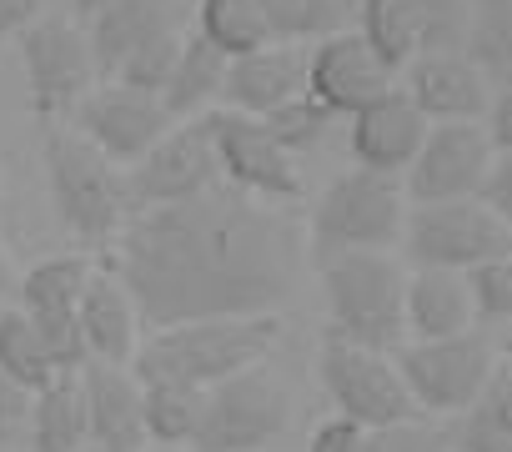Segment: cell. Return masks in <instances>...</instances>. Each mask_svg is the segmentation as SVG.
I'll return each mask as SVG.
<instances>
[{
    "mask_svg": "<svg viewBox=\"0 0 512 452\" xmlns=\"http://www.w3.org/2000/svg\"><path fill=\"white\" fill-rule=\"evenodd\" d=\"M472 61L487 71L492 91H512V0H472Z\"/></svg>",
    "mask_w": 512,
    "mask_h": 452,
    "instance_id": "32",
    "label": "cell"
},
{
    "mask_svg": "<svg viewBox=\"0 0 512 452\" xmlns=\"http://www.w3.org/2000/svg\"><path fill=\"white\" fill-rule=\"evenodd\" d=\"M392 357H397V372H402L417 412H432V417H462L497 382V357L482 332L402 342Z\"/></svg>",
    "mask_w": 512,
    "mask_h": 452,
    "instance_id": "9",
    "label": "cell"
},
{
    "mask_svg": "<svg viewBox=\"0 0 512 452\" xmlns=\"http://www.w3.org/2000/svg\"><path fill=\"white\" fill-rule=\"evenodd\" d=\"M26 417H31V392L0 372V447L16 452V442L26 437Z\"/></svg>",
    "mask_w": 512,
    "mask_h": 452,
    "instance_id": "38",
    "label": "cell"
},
{
    "mask_svg": "<svg viewBox=\"0 0 512 452\" xmlns=\"http://www.w3.org/2000/svg\"><path fill=\"white\" fill-rule=\"evenodd\" d=\"M41 166H46V191L61 226L81 247L111 252L131 221L126 171L111 166L81 131H56V126L41 141Z\"/></svg>",
    "mask_w": 512,
    "mask_h": 452,
    "instance_id": "3",
    "label": "cell"
},
{
    "mask_svg": "<svg viewBox=\"0 0 512 452\" xmlns=\"http://www.w3.org/2000/svg\"><path fill=\"white\" fill-rule=\"evenodd\" d=\"M76 332H81L86 362H106V367H131L141 342H146V322H141L126 282L106 262H96V277H91V287L81 297Z\"/></svg>",
    "mask_w": 512,
    "mask_h": 452,
    "instance_id": "20",
    "label": "cell"
},
{
    "mask_svg": "<svg viewBox=\"0 0 512 452\" xmlns=\"http://www.w3.org/2000/svg\"><path fill=\"white\" fill-rule=\"evenodd\" d=\"M492 136L482 121H437L427 126V141L417 161L402 171L407 201H462L482 196V181L492 171Z\"/></svg>",
    "mask_w": 512,
    "mask_h": 452,
    "instance_id": "13",
    "label": "cell"
},
{
    "mask_svg": "<svg viewBox=\"0 0 512 452\" xmlns=\"http://www.w3.org/2000/svg\"><path fill=\"white\" fill-rule=\"evenodd\" d=\"M357 452H452V432L412 417V422H392V427H367Z\"/></svg>",
    "mask_w": 512,
    "mask_h": 452,
    "instance_id": "36",
    "label": "cell"
},
{
    "mask_svg": "<svg viewBox=\"0 0 512 452\" xmlns=\"http://www.w3.org/2000/svg\"><path fill=\"white\" fill-rule=\"evenodd\" d=\"M106 6H116V0H71V11H76V21H91V16H101Z\"/></svg>",
    "mask_w": 512,
    "mask_h": 452,
    "instance_id": "44",
    "label": "cell"
},
{
    "mask_svg": "<svg viewBox=\"0 0 512 452\" xmlns=\"http://www.w3.org/2000/svg\"><path fill=\"white\" fill-rule=\"evenodd\" d=\"M0 452H11V447H0Z\"/></svg>",
    "mask_w": 512,
    "mask_h": 452,
    "instance_id": "48",
    "label": "cell"
},
{
    "mask_svg": "<svg viewBox=\"0 0 512 452\" xmlns=\"http://www.w3.org/2000/svg\"><path fill=\"white\" fill-rule=\"evenodd\" d=\"M327 332L372 352H397L407 342V272L392 252H347L317 262Z\"/></svg>",
    "mask_w": 512,
    "mask_h": 452,
    "instance_id": "4",
    "label": "cell"
},
{
    "mask_svg": "<svg viewBox=\"0 0 512 452\" xmlns=\"http://www.w3.org/2000/svg\"><path fill=\"white\" fill-rule=\"evenodd\" d=\"M282 342V317H211V322H181L146 332L131 372L141 382H186V387H216L246 367H262L272 347Z\"/></svg>",
    "mask_w": 512,
    "mask_h": 452,
    "instance_id": "2",
    "label": "cell"
},
{
    "mask_svg": "<svg viewBox=\"0 0 512 452\" xmlns=\"http://www.w3.org/2000/svg\"><path fill=\"white\" fill-rule=\"evenodd\" d=\"M292 402L287 387L262 367H246L216 387H206L201 402V427L191 437V452H262L287 432Z\"/></svg>",
    "mask_w": 512,
    "mask_h": 452,
    "instance_id": "10",
    "label": "cell"
},
{
    "mask_svg": "<svg viewBox=\"0 0 512 452\" xmlns=\"http://www.w3.org/2000/svg\"><path fill=\"white\" fill-rule=\"evenodd\" d=\"M302 91H307V51L272 41V46H262V51H251V56L226 66L221 106L262 121V116L282 111L287 101H297Z\"/></svg>",
    "mask_w": 512,
    "mask_h": 452,
    "instance_id": "22",
    "label": "cell"
},
{
    "mask_svg": "<svg viewBox=\"0 0 512 452\" xmlns=\"http://www.w3.org/2000/svg\"><path fill=\"white\" fill-rule=\"evenodd\" d=\"M146 452H191V447H146Z\"/></svg>",
    "mask_w": 512,
    "mask_h": 452,
    "instance_id": "46",
    "label": "cell"
},
{
    "mask_svg": "<svg viewBox=\"0 0 512 452\" xmlns=\"http://www.w3.org/2000/svg\"><path fill=\"white\" fill-rule=\"evenodd\" d=\"M507 332H512V317H507Z\"/></svg>",
    "mask_w": 512,
    "mask_h": 452,
    "instance_id": "47",
    "label": "cell"
},
{
    "mask_svg": "<svg viewBox=\"0 0 512 452\" xmlns=\"http://www.w3.org/2000/svg\"><path fill=\"white\" fill-rule=\"evenodd\" d=\"M317 377H322V392H327L332 412L357 422V427H392V422L422 417L392 352H372V347H357V342H342V337L322 332Z\"/></svg>",
    "mask_w": 512,
    "mask_h": 452,
    "instance_id": "7",
    "label": "cell"
},
{
    "mask_svg": "<svg viewBox=\"0 0 512 452\" xmlns=\"http://www.w3.org/2000/svg\"><path fill=\"white\" fill-rule=\"evenodd\" d=\"M81 452H91V447H81Z\"/></svg>",
    "mask_w": 512,
    "mask_h": 452,
    "instance_id": "49",
    "label": "cell"
},
{
    "mask_svg": "<svg viewBox=\"0 0 512 452\" xmlns=\"http://www.w3.org/2000/svg\"><path fill=\"white\" fill-rule=\"evenodd\" d=\"M96 277V257H46L36 262L21 282H16V307L41 327V337L51 342L56 362L66 372H81L86 367V352H81V297Z\"/></svg>",
    "mask_w": 512,
    "mask_h": 452,
    "instance_id": "14",
    "label": "cell"
},
{
    "mask_svg": "<svg viewBox=\"0 0 512 452\" xmlns=\"http://www.w3.org/2000/svg\"><path fill=\"white\" fill-rule=\"evenodd\" d=\"M171 111L161 106V96L131 91L121 81H96V91L76 106V131L111 161V166H136L166 131H171Z\"/></svg>",
    "mask_w": 512,
    "mask_h": 452,
    "instance_id": "15",
    "label": "cell"
},
{
    "mask_svg": "<svg viewBox=\"0 0 512 452\" xmlns=\"http://www.w3.org/2000/svg\"><path fill=\"white\" fill-rule=\"evenodd\" d=\"M191 6H196V0H191Z\"/></svg>",
    "mask_w": 512,
    "mask_h": 452,
    "instance_id": "50",
    "label": "cell"
},
{
    "mask_svg": "<svg viewBox=\"0 0 512 452\" xmlns=\"http://www.w3.org/2000/svg\"><path fill=\"white\" fill-rule=\"evenodd\" d=\"M307 232L287 206L211 186L196 201L136 211L111 247L146 332L211 317H282L297 292Z\"/></svg>",
    "mask_w": 512,
    "mask_h": 452,
    "instance_id": "1",
    "label": "cell"
},
{
    "mask_svg": "<svg viewBox=\"0 0 512 452\" xmlns=\"http://www.w3.org/2000/svg\"><path fill=\"white\" fill-rule=\"evenodd\" d=\"M467 292L482 322H507L512 317V257L482 262L467 272Z\"/></svg>",
    "mask_w": 512,
    "mask_h": 452,
    "instance_id": "37",
    "label": "cell"
},
{
    "mask_svg": "<svg viewBox=\"0 0 512 452\" xmlns=\"http://www.w3.org/2000/svg\"><path fill=\"white\" fill-rule=\"evenodd\" d=\"M482 201L512 226V151H497L492 156V171L482 181Z\"/></svg>",
    "mask_w": 512,
    "mask_h": 452,
    "instance_id": "40",
    "label": "cell"
},
{
    "mask_svg": "<svg viewBox=\"0 0 512 452\" xmlns=\"http://www.w3.org/2000/svg\"><path fill=\"white\" fill-rule=\"evenodd\" d=\"M191 31L206 36L226 61H241L251 51L272 46V26L256 0H196L191 6Z\"/></svg>",
    "mask_w": 512,
    "mask_h": 452,
    "instance_id": "28",
    "label": "cell"
},
{
    "mask_svg": "<svg viewBox=\"0 0 512 452\" xmlns=\"http://www.w3.org/2000/svg\"><path fill=\"white\" fill-rule=\"evenodd\" d=\"M272 26V41L282 46H317L327 36L357 31V11L362 0H256Z\"/></svg>",
    "mask_w": 512,
    "mask_h": 452,
    "instance_id": "27",
    "label": "cell"
},
{
    "mask_svg": "<svg viewBox=\"0 0 512 452\" xmlns=\"http://www.w3.org/2000/svg\"><path fill=\"white\" fill-rule=\"evenodd\" d=\"M402 257L432 272H472L482 262L512 257V226L482 201V196H462V201H412L407 206V226H402Z\"/></svg>",
    "mask_w": 512,
    "mask_h": 452,
    "instance_id": "6",
    "label": "cell"
},
{
    "mask_svg": "<svg viewBox=\"0 0 512 452\" xmlns=\"http://www.w3.org/2000/svg\"><path fill=\"white\" fill-rule=\"evenodd\" d=\"M452 447L457 452H512V412L502 402V377L462 417H452Z\"/></svg>",
    "mask_w": 512,
    "mask_h": 452,
    "instance_id": "33",
    "label": "cell"
},
{
    "mask_svg": "<svg viewBox=\"0 0 512 452\" xmlns=\"http://www.w3.org/2000/svg\"><path fill=\"white\" fill-rule=\"evenodd\" d=\"M206 126H211V146H216V166L226 186L256 201H272V206H292L302 196L297 156L267 131V121L216 106L206 111Z\"/></svg>",
    "mask_w": 512,
    "mask_h": 452,
    "instance_id": "11",
    "label": "cell"
},
{
    "mask_svg": "<svg viewBox=\"0 0 512 452\" xmlns=\"http://www.w3.org/2000/svg\"><path fill=\"white\" fill-rule=\"evenodd\" d=\"M201 387L186 382H141V412H146V437L151 447H191L201 427Z\"/></svg>",
    "mask_w": 512,
    "mask_h": 452,
    "instance_id": "30",
    "label": "cell"
},
{
    "mask_svg": "<svg viewBox=\"0 0 512 452\" xmlns=\"http://www.w3.org/2000/svg\"><path fill=\"white\" fill-rule=\"evenodd\" d=\"M397 86L412 96V106L437 121H482L492 106V81L472 56H417Z\"/></svg>",
    "mask_w": 512,
    "mask_h": 452,
    "instance_id": "18",
    "label": "cell"
},
{
    "mask_svg": "<svg viewBox=\"0 0 512 452\" xmlns=\"http://www.w3.org/2000/svg\"><path fill=\"white\" fill-rule=\"evenodd\" d=\"M181 41H186V31H171V36H156L151 46H141L111 81H121V86H131V91H146V96H161L166 91V81H171V71H176V56H181Z\"/></svg>",
    "mask_w": 512,
    "mask_h": 452,
    "instance_id": "35",
    "label": "cell"
},
{
    "mask_svg": "<svg viewBox=\"0 0 512 452\" xmlns=\"http://www.w3.org/2000/svg\"><path fill=\"white\" fill-rule=\"evenodd\" d=\"M226 66H231V61H226L206 36H196V31L186 26L176 71H171V81H166V91H161V106L171 111V121H196V116L216 111V106H221V91H226Z\"/></svg>",
    "mask_w": 512,
    "mask_h": 452,
    "instance_id": "24",
    "label": "cell"
},
{
    "mask_svg": "<svg viewBox=\"0 0 512 452\" xmlns=\"http://www.w3.org/2000/svg\"><path fill=\"white\" fill-rule=\"evenodd\" d=\"M427 116L412 106V96L402 86H392L387 96H377L372 106H362L352 116V131H347V146H352V161L362 171H382V176H402L422 141H427Z\"/></svg>",
    "mask_w": 512,
    "mask_h": 452,
    "instance_id": "17",
    "label": "cell"
},
{
    "mask_svg": "<svg viewBox=\"0 0 512 452\" xmlns=\"http://www.w3.org/2000/svg\"><path fill=\"white\" fill-rule=\"evenodd\" d=\"M407 186L402 176L382 171H342L327 181L307 216V252L312 262L347 257V252H392L407 226Z\"/></svg>",
    "mask_w": 512,
    "mask_h": 452,
    "instance_id": "5",
    "label": "cell"
},
{
    "mask_svg": "<svg viewBox=\"0 0 512 452\" xmlns=\"http://www.w3.org/2000/svg\"><path fill=\"white\" fill-rule=\"evenodd\" d=\"M191 0H116L101 16L86 21V36H91V56H96V76L111 81L141 46H151L156 36H171V31H186Z\"/></svg>",
    "mask_w": 512,
    "mask_h": 452,
    "instance_id": "21",
    "label": "cell"
},
{
    "mask_svg": "<svg viewBox=\"0 0 512 452\" xmlns=\"http://www.w3.org/2000/svg\"><path fill=\"white\" fill-rule=\"evenodd\" d=\"M472 322H477V307L467 292V272L417 267L407 277V342L457 337V332H472Z\"/></svg>",
    "mask_w": 512,
    "mask_h": 452,
    "instance_id": "23",
    "label": "cell"
},
{
    "mask_svg": "<svg viewBox=\"0 0 512 452\" xmlns=\"http://www.w3.org/2000/svg\"><path fill=\"white\" fill-rule=\"evenodd\" d=\"M472 0H417V56H472Z\"/></svg>",
    "mask_w": 512,
    "mask_h": 452,
    "instance_id": "31",
    "label": "cell"
},
{
    "mask_svg": "<svg viewBox=\"0 0 512 452\" xmlns=\"http://www.w3.org/2000/svg\"><path fill=\"white\" fill-rule=\"evenodd\" d=\"M482 126H487L497 151H512V91H492V106H487Z\"/></svg>",
    "mask_w": 512,
    "mask_h": 452,
    "instance_id": "41",
    "label": "cell"
},
{
    "mask_svg": "<svg viewBox=\"0 0 512 452\" xmlns=\"http://www.w3.org/2000/svg\"><path fill=\"white\" fill-rule=\"evenodd\" d=\"M211 186H221V166H216V146H211L206 116L176 121L136 166H126L131 216H136V211H156V206L196 201V196H206Z\"/></svg>",
    "mask_w": 512,
    "mask_h": 452,
    "instance_id": "12",
    "label": "cell"
},
{
    "mask_svg": "<svg viewBox=\"0 0 512 452\" xmlns=\"http://www.w3.org/2000/svg\"><path fill=\"white\" fill-rule=\"evenodd\" d=\"M502 402H507V412H512V372L502 377Z\"/></svg>",
    "mask_w": 512,
    "mask_h": 452,
    "instance_id": "45",
    "label": "cell"
},
{
    "mask_svg": "<svg viewBox=\"0 0 512 452\" xmlns=\"http://www.w3.org/2000/svg\"><path fill=\"white\" fill-rule=\"evenodd\" d=\"M86 422H91V452H146V412H141V377L131 367L86 362L81 372Z\"/></svg>",
    "mask_w": 512,
    "mask_h": 452,
    "instance_id": "19",
    "label": "cell"
},
{
    "mask_svg": "<svg viewBox=\"0 0 512 452\" xmlns=\"http://www.w3.org/2000/svg\"><path fill=\"white\" fill-rule=\"evenodd\" d=\"M16 267H11V257H6V242H0V297H16Z\"/></svg>",
    "mask_w": 512,
    "mask_h": 452,
    "instance_id": "43",
    "label": "cell"
},
{
    "mask_svg": "<svg viewBox=\"0 0 512 452\" xmlns=\"http://www.w3.org/2000/svg\"><path fill=\"white\" fill-rule=\"evenodd\" d=\"M262 121H267V131H272V136H277L292 156H297V151H312V146H317V141H322V136L337 126V116H332L317 96H307V91H302L297 101H287L282 111L262 116Z\"/></svg>",
    "mask_w": 512,
    "mask_h": 452,
    "instance_id": "34",
    "label": "cell"
},
{
    "mask_svg": "<svg viewBox=\"0 0 512 452\" xmlns=\"http://www.w3.org/2000/svg\"><path fill=\"white\" fill-rule=\"evenodd\" d=\"M362 437H367V427H357V422H347V417L332 412V417H322V422L312 427L307 452H357Z\"/></svg>",
    "mask_w": 512,
    "mask_h": 452,
    "instance_id": "39",
    "label": "cell"
},
{
    "mask_svg": "<svg viewBox=\"0 0 512 452\" xmlns=\"http://www.w3.org/2000/svg\"><path fill=\"white\" fill-rule=\"evenodd\" d=\"M21 66H26V91H31V111L41 121H61L76 116V106L96 91V56H91V36L76 16H51L41 11L26 31H21Z\"/></svg>",
    "mask_w": 512,
    "mask_h": 452,
    "instance_id": "8",
    "label": "cell"
},
{
    "mask_svg": "<svg viewBox=\"0 0 512 452\" xmlns=\"http://www.w3.org/2000/svg\"><path fill=\"white\" fill-rule=\"evenodd\" d=\"M357 36L377 51L387 71H407L417 61V0H362Z\"/></svg>",
    "mask_w": 512,
    "mask_h": 452,
    "instance_id": "29",
    "label": "cell"
},
{
    "mask_svg": "<svg viewBox=\"0 0 512 452\" xmlns=\"http://www.w3.org/2000/svg\"><path fill=\"white\" fill-rule=\"evenodd\" d=\"M392 86H397V71H387L357 31L327 36L307 51V96H317L332 116L352 121L362 106H372Z\"/></svg>",
    "mask_w": 512,
    "mask_h": 452,
    "instance_id": "16",
    "label": "cell"
},
{
    "mask_svg": "<svg viewBox=\"0 0 512 452\" xmlns=\"http://www.w3.org/2000/svg\"><path fill=\"white\" fill-rule=\"evenodd\" d=\"M0 372H6L16 387H26L31 397L66 372V367L56 362L51 342L41 337V327H36L16 302L0 307Z\"/></svg>",
    "mask_w": 512,
    "mask_h": 452,
    "instance_id": "26",
    "label": "cell"
},
{
    "mask_svg": "<svg viewBox=\"0 0 512 452\" xmlns=\"http://www.w3.org/2000/svg\"><path fill=\"white\" fill-rule=\"evenodd\" d=\"M26 447L31 452H81V447H91V422H86V397H81L76 372H61L51 387H41L31 397Z\"/></svg>",
    "mask_w": 512,
    "mask_h": 452,
    "instance_id": "25",
    "label": "cell"
},
{
    "mask_svg": "<svg viewBox=\"0 0 512 452\" xmlns=\"http://www.w3.org/2000/svg\"><path fill=\"white\" fill-rule=\"evenodd\" d=\"M41 16V0H0V41H21V31Z\"/></svg>",
    "mask_w": 512,
    "mask_h": 452,
    "instance_id": "42",
    "label": "cell"
}]
</instances>
